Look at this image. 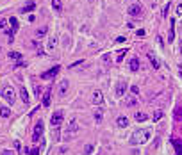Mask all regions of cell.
<instances>
[{
  "instance_id": "1",
  "label": "cell",
  "mask_w": 182,
  "mask_h": 155,
  "mask_svg": "<svg viewBox=\"0 0 182 155\" xmlns=\"http://www.w3.org/2000/svg\"><path fill=\"white\" fill-rule=\"evenodd\" d=\"M150 136H152L150 130H136L132 134V137H130V143L132 144H143V143H146V141L150 139Z\"/></svg>"
},
{
  "instance_id": "2",
  "label": "cell",
  "mask_w": 182,
  "mask_h": 155,
  "mask_svg": "<svg viewBox=\"0 0 182 155\" xmlns=\"http://www.w3.org/2000/svg\"><path fill=\"white\" fill-rule=\"evenodd\" d=\"M0 96H2V98H4L9 105H13V104H15V100H16V91L13 89L11 86H5L4 89L0 91Z\"/></svg>"
},
{
  "instance_id": "3",
  "label": "cell",
  "mask_w": 182,
  "mask_h": 155,
  "mask_svg": "<svg viewBox=\"0 0 182 155\" xmlns=\"http://www.w3.org/2000/svg\"><path fill=\"white\" fill-rule=\"evenodd\" d=\"M79 129H80V127H79V121L75 119V118H73V119H70V123H68V127H66V137H71V136H75V134L79 132Z\"/></svg>"
},
{
  "instance_id": "4",
  "label": "cell",
  "mask_w": 182,
  "mask_h": 155,
  "mask_svg": "<svg viewBox=\"0 0 182 155\" xmlns=\"http://www.w3.org/2000/svg\"><path fill=\"white\" fill-rule=\"evenodd\" d=\"M43 132H45V125H43V121L39 119L38 123L34 125V134H32V141H34V143H38L39 137L43 136Z\"/></svg>"
},
{
  "instance_id": "5",
  "label": "cell",
  "mask_w": 182,
  "mask_h": 155,
  "mask_svg": "<svg viewBox=\"0 0 182 155\" xmlns=\"http://www.w3.org/2000/svg\"><path fill=\"white\" fill-rule=\"evenodd\" d=\"M63 116H64V114H63V111H56V112L52 114L50 123H52V127H54V129H57V127H59L61 123H63Z\"/></svg>"
},
{
  "instance_id": "6",
  "label": "cell",
  "mask_w": 182,
  "mask_h": 155,
  "mask_svg": "<svg viewBox=\"0 0 182 155\" xmlns=\"http://www.w3.org/2000/svg\"><path fill=\"white\" fill-rule=\"evenodd\" d=\"M91 100H93V104H95V105H102V104H104L102 91H95V93H93V96H91Z\"/></svg>"
},
{
  "instance_id": "7",
  "label": "cell",
  "mask_w": 182,
  "mask_h": 155,
  "mask_svg": "<svg viewBox=\"0 0 182 155\" xmlns=\"http://www.w3.org/2000/svg\"><path fill=\"white\" fill-rule=\"evenodd\" d=\"M68 80H61V84H59V96H66V93H68Z\"/></svg>"
},
{
  "instance_id": "8",
  "label": "cell",
  "mask_w": 182,
  "mask_h": 155,
  "mask_svg": "<svg viewBox=\"0 0 182 155\" xmlns=\"http://www.w3.org/2000/svg\"><path fill=\"white\" fill-rule=\"evenodd\" d=\"M141 13H143V9H141L139 4H132L129 7V15L130 16H138V15H141Z\"/></svg>"
},
{
  "instance_id": "9",
  "label": "cell",
  "mask_w": 182,
  "mask_h": 155,
  "mask_svg": "<svg viewBox=\"0 0 182 155\" xmlns=\"http://www.w3.org/2000/svg\"><path fill=\"white\" fill-rule=\"evenodd\" d=\"M57 73H59V66H54L52 70H48V71L41 73V78H52L54 75H57Z\"/></svg>"
},
{
  "instance_id": "10",
  "label": "cell",
  "mask_w": 182,
  "mask_h": 155,
  "mask_svg": "<svg viewBox=\"0 0 182 155\" xmlns=\"http://www.w3.org/2000/svg\"><path fill=\"white\" fill-rule=\"evenodd\" d=\"M116 125L120 127V129H127V127H129V118H127V116H120L116 119Z\"/></svg>"
},
{
  "instance_id": "11",
  "label": "cell",
  "mask_w": 182,
  "mask_h": 155,
  "mask_svg": "<svg viewBox=\"0 0 182 155\" xmlns=\"http://www.w3.org/2000/svg\"><path fill=\"white\" fill-rule=\"evenodd\" d=\"M129 68H130V71H138V70H139V59H138V57H132V59H130Z\"/></svg>"
},
{
  "instance_id": "12",
  "label": "cell",
  "mask_w": 182,
  "mask_h": 155,
  "mask_svg": "<svg viewBox=\"0 0 182 155\" xmlns=\"http://www.w3.org/2000/svg\"><path fill=\"white\" fill-rule=\"evenodd\" d=\"M34 9H36V4H34V2H27L23 7H22V13L25 15V13H30V11H34Z\"/></svg>"
},
{
  "instance_id": "13",
  "label": "cell",
  "mask_w": 182,
  "mask_h": 155,
  "mask_svg": "<svg viewBox=\"0 0 182 155\" xmlns=\"http://www.w3.org/2000/svg\"><path fill=\"white\" fill-rule=\"evenodd\" d=\"M20 96H22V100H23V104L25 105H29V93H27V89H25V87H22V89H20Z\"/></svg>"
},
{
  "instance_id": "14",
  "label": "cell",
  "mask_w": 182,
  "mask_h": 155,
  "mask_svg": "<svg viewBox=\"0 0 182 155\" xmlns=\"http://www.w3.org/2000/svg\"><path fill=\"white\" fill-rule=\"evenodd\" d=\"M123 93H125V82L121 80V82H118V86H116V95L123 96Z\"/></svg>"
},
{
  "instance_id": "15",
  "label": "cell",
  "mask_w": 182,
  "mask_h": 155,
  "mask_svg": "<svg viewBox=\"0 0 182 155\" xmlns=\"http://www.w3.org/2000/svg\"><path fill=\"white\" fill-rule=\"evenodd\" d=\"M148 59H150V64L157 70V68H159V61H157V57L154 55V53H148Z\"/></svg>"
},
{
  "instance_id": "16",
  "label": "cell",
  "mask_w": 182,
  "mask_h": 155,
  "mask_svg": "<svg viewBox=\"0 0 182 155\" xmlns=\"http://www.w3.org/2000/svg\"><path fill=\"white\" fill-rule=\"evenodd\" d=\"M0 116H2V118H9L11 116V109H9V107H0Z\"/></svg>"
},
{
  "instance_id": "17",
  "label": "cell",
  "mask_w": 182,
  "mask_h": 155,
  "mask_svg": "<svg viewBox=\"0 0 182 155\" xmlns=\"http://www.w3.org/2000/svg\"><path fill=\"white\" fill-rule=\"evenodd\" d=\"M134 118H136V121H139V123H141V121H146V118H148V116H146L145 112H139V111H138L136 114H134Z\"/></svg>"
},
{
  "instance_id": "18",
  "label": "cell",
  "mask_w": 182,
  "mask_h": 155,
  "mask_svg": "<svg viewBox=\"0 0 182 155\" xmlns=\"http://www.w3.org/2000/svg\"><path fill=\"white\" fill-rule=\"evenodd\" d=\"M50 105V89L43 95V107H48Z\"/></svg>"
},
{
  "instance_id": "19",
  "label": "cell",
  "mask_w": 182,
  "mask_h": 155,
  "mask_svg": "<svg viewBox=\"0 0 182 155\" xmlns=\"http://www.w3.org/2000/svg\"><path fill=\"white\" fill-rule=\"evenodd\" d=\"M125 104H127V107L138 105V102H136V98H134V96H127V98H125Z\"/></svg>"
},
{
  "instance_id": "20",
  "label": "cell",
  "mask_w": 182,
  "mask_h": 155,
  "mask_svg": "<svg viewBox=\"0 0 182 155\" xmlns=\"http://www.w3.org/2000/svg\"><path fill=\"white\" fill-rule=\"evenodd\" d=\"M9 23H11V30L16 32V30H18V22H16V18H9Z\"/></svg>"
},
{
  "instance_id": "21",
  "label": "cell",
  "mask_w": 182,
  "mask_h": 155,
  "mask_svg": "<svg viewBox=\"0 0 182 155\" xmlns=\"http://www.w3.org/2000/svg\"><path fill=\"white\" fill-rule=\"evenodd\" d=\"M9 59H16V61H22V53H20V52H9Z\"/></svg>"
},
{
  "instance_id": "22",
  "label": "cell",
  "mask_w": 182,
  "mask_h": 155,
  "mask_svg": "<svg viewBox=\"0 0 182 155\" xmlns=\"http://www.w3.org/2000/svg\"><path fill=\"white\" fill-rule=\"evenodd\" d=\"M52 7L56 11H61L63 9V5H61V0H52Z\"/></svg>"
},
{
  "instance_id": "23",
  "label": "cell",
  "mask_w": 182,
  "mask_h": 155,
  "mask_svg": "<svg viewBox=\"0 0 182 155\" xmlns=\"http://www.w3.org/2000/svg\"><path fill=\"white\" fill-rule=\"evenodd\" d=\"M45 34H46V27H41V29H38V32H36L38 38H43Z\"/></svg>"
},
{
  "instance_id": "24",
  "label": "cell",
  "mask_w": 182,
  "mask_h": 155,
  "mask_svg": "<svg viewBox=\"0 0 182 155\" xmlns=\"http://www.w3.org/2000/svg\"><path fill=\"white\" fill-rule=\"evenodd\" d=\"M161 118H163V111H156V112H154V121H159Z\"/></svg>"
},
{
  "instance_id": "25",
  "label": "cell",
  "mask_w": 182,
  "mask_h": 155,
  "mask_svg": "<svg viewBox=\"0 0 182 155\" xmlns=\"http://www.w3.org/2000/svg\"><path fill=\"white\" fill-rule=\"evenodd\" d=\"M175 118H177V119H182V109H180V107H177V109H175Z\"/></svg>"
},
{
  "instance_id": "26",
  "label": "cell",
  "mask_w": 182,
  "mask_h": 155,
  "mask_svg": "<svg viewBox=\"0 0 182 155\" xmlns=\"http://www.w3.org/2000/svg\"><path fill=\"white\" fill-rule=\"evenodd\" d=\"M34 91H36V96L39 98V95H41V93H43V89H41V87H39V86H34Z\"/></svg>"
},
{
  "instance_id": "27",
  "label": "cell",
  "mask_w": 182,
  "mask_h": 155,
  "mask_svg": "<svg viewBox=\"0 0 182 155\" xmlns=\"http://www.w3.org/2000/svg\"><path fill=\"white\" fill-rule=\"evenodd\" d=\"M56 45H57V39H56V38H52L50 41H48V46H50V48H54Z\"/></svg>"
},
{
  "instance_id": "28",
  "label": "cell",
  "mask_w": 182,
  "mask_h": 155,
  "mask_svg": "<svg viewBox=\"0 0 182 155\" xmlns=\"http://www.w3.org/2000/svg\"><path fill=\"white\" fill-rule=\"evenodd\" d=\"M95 119L97 121H102V111H97L95 112Z\"/></svg>"
},
{
  "instance_id": "29",
  "label": "cell",
  "mask_w": 182,
  "mask_h": 155,
  "mask_svg": "<svg viewBox=\"0 0 182 155\" xmlns=\"http://www.w3.org/2000/svg\"><path fill=\"white\" fill-rule=\"evenodd\" d=\"M130 91H132V95H139V87H138V86H132Z\"/></svg>"
},
{
  "instance_id": "30",
  "label": "cell",
  "mask_w": 182,
  "mask_h": 155,
  "mask_svg": "<svg viewBox=\"0 0 182 155\" xmlns=\"http://www.w3.org/2000/svg\"><path fill=\"white\" fill-rule=\"evenodd\" d=\"M7 23H9V20H0V29H5Z\"/></svg>"
},
{
  "instance_id": "31",
  "label": "cell",
  "mask_w": 182,
  "mask_h": 155,
  "mask_svg": "<svg viewBox=\"0 0 182 155\" xmlns=\"http://www.w3.org/2000/svg\"><path fill=\"white\" fill-rule=\"evenodd\" d=\"M84 152H86L87 155H89V153H93V146H91V144H87V146H86V150H84Z\"/></svg>"
},
{
  "instance_id": "32",
  "label": "cell",
  "mask_w": 182,
  "mask_h": 155,
  "mask_svg": "<svg viewBox=\"0 0 182 155\" xmlns=\"http://www.w3.org/2000/svg\"><path fill=\"white\" fill-rule=\"evenodd\" d=\"M15 148L18 152H22V144H20V141H15Z\"/></svg>"
},
{
  "instance_id": "33",
  "label": "cell",
  "mask_w": 182,
  "mask_h": 155,
  "mask_svg": "<svg viewBox=\"0 0 182 155\" xmlns=\"http://www.w3.org/2000/svg\"><path fill=\"white\" fill-rule=\"evenodd\" d=\"M136 34H138V36H145V34H146V32H145V29H139V30L136 32Z\"/></svg>"
},
{
  "instance_id": "34",
  "label": "cell",
  "mask_w": 182,
  "mask_h": 155,
  "mask_svg": "<svg viewBox=\"0 0 182 155\" xmlns=\"http://www.w3.org/2000/svg\"><path fill=\"white\" fill-rule=\"evenodd\" d=\"M2 155H15L11 150H2Z\"/></svg>"
},
{
  "instance_id": "35",
  "label": "cell",
  "mask_w": 182,
  "mask_h": 155,
  "mask_svg": "<svg viewBox=\"0 0 182 155\" xmlns=\"http://www.w3.org/2000/svg\"><path fill=\"white\" fill-rule=\"evenodd\" d=\"M168 11H170V5H166L164 11H163V16H168Z\"/></svg>"
},
{
  "instance_id": "36",
  "label": "cell",
  "mask_w": 182,
  "mask_h": 155,
  "mask_svg": "<svg viewBox=\"0 0 182 155\" xmlns=\"http://www.w3.org/2000/svg\"><path fill=\"white\" fill-rule=\"evenodd\" d=\"M177 15H179V16L182 15V4H180V5H179V7H177Z\"/></svg>"
},
{
  "instance_id": "37",
  "label": "cell",
  "mask_w": 182,
  "mask_h": 155,
  "mask_svg": "<svg viewBox=\"0 0 182 155\" xmlns=\"http://www.w3.org/2000/svg\"><path fill=\"white\" fill-rule=\"evenodd\" d=\"M123 41H125V38H121V36H120V38H116V43H123Z\"/></svg>"
},
{
  "instance_id": "38",
  "label": "cell",
  "mask_w": 182,
  "mask_h": 155,
  "mask_svg": "<svg viewBox=\"0 0 182 155\" xmlns=\"http://www.w3.org/2000/svg\"><path fill=\"white\" fill-rule=\"evenodd\" d=\"M32 155H38V148H34V150H32Z\"/></svg>"
},
{
  "instance_id": "39",
  "label": "cell",
  "mask_w": 182,
  "mask_h": 155,
  "mask_svg": "<svg viewBox=\"0 0 182 155\" xmlns=\"http://www.w3.org/2000/svg\"><path fill=\"white\" fill-rule=\"evenodd\" d=\"M180 77H182V71H180Z\"/></svg>"
},
{
  "instance_id": "40",
  "label": "cell",
  "mask_w": 182,
  "mask_h": 155,
  "mask_svg": "<svg viewBox=\"0 0 182 155\" xmlns=\"http://www.w3.org/2000/svg\"><path fill=\"white\" fill-rule=\"evenodd\" d=\"M180 53H182V48H180Z\"/></svg>"
},
{
  "instance_id": "41",
  "label": "cell",
  "mask_w": 182,
  "mask_h": 155,
  "mask_svg": "<svg viewBox=\"0 0 182 155\" xmlns=\"http://www.w3.org/2000/svg\"><path fill=\"white\" fill-rule=\"evenodd\" d=\"M91 2H93V0H91Z\"/></svg>"
}]
</instances>
